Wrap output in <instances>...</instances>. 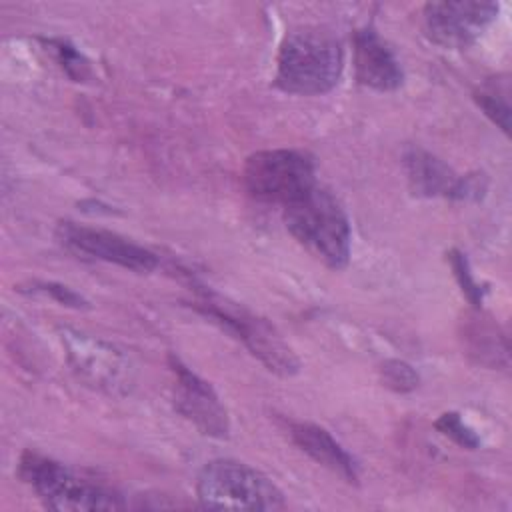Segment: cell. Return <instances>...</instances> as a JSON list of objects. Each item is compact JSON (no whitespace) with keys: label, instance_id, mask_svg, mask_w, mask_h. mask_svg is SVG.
<instances>
[{"label":"cell","instance_id":"6da1fadb","mask_svg":"<svg viewBox=\"0 0 512 512\" xmlns=\"http://www.w3.org/2000/svg\"><path fill=\"white\" fill-rule=\"evenodd\" d=\"M344 68L340 42L320 30H300L284 38L276 60V86L288 94L330 92Z\"/></svg>","mask_w":512,"mask_h":512},{"label":"cell","instance_id":"7a4b0ae2","mask_svg":"<svg viewBox=\"0 0 512 512\" xmlns=\"http://www.w3.org/2000/svg\"><path fill=\"white\" fill-rule=\"evenodd\" d=\"M288 232L328 268L340 270L350 260V222L326 188L314 186L300 200L284 206Z\"/></svg>","mask_w":512,"mask_h":512},{"label":"cell","instance_id":"3957f363","mask_svg":"<svg viewBox=\"0 0 512 512\" xmlns=\"http://www.w3.org/2000/svg\"><path fill=\"white\" fill-rule=\"evenodd\" d=\"M194 290L196 300L190 306L238 338L270 372L278 376H294L300 370V360L282 340L278 330L266 322V318L256 316L242 304L232 302L208 288L198 286Z\"/></svg>","mask_w":512,"mask_h":512},{"label":"cell","instance_id":"277c9868","mask_svg":"<svg viewBox=\"0 0 512 512\" xmlns=\"http://www.w3.org/2000/svg\"><path fill=\"white\" fill-rule=\"evenodd\" d=\"M18 476L50 510H120L118 492L78 476L74 470L34 450H26L18 462Z\"/></svg>","mask_w":512,"mask_h":512},{"label":"cell","instance_id":"5b68a950","mask_svg":"<svg viewBox=\"0 0 512 512\" xmlns=\"http://www.w3.org/2000/svg\"><path fill=\"white\" fill-rule=\"evenodd\" d=\"M196 496L210 510H282V490L260 470L230 458L210 460L198 474Z\"/></svg>","mask_w":512,"mask_h":512},{"label":"cell","instance_id":"8992f818","mask_svg":"<svg viewBox=\"0 0 512 512\" xmlns=\"http://www.w3.org/2000/svg\"><path fill=\"white\" fill-rule=\"evenodd\" d=\"M242 182L252 198L288 206L316 186L314 162L298 150H260L246 158Z\"/></svg>","mask_w":512,"mask_h":512},{"label":"cell","instance_id":"52a82bcc","mask_svg":"<svg viewBox=\"0 0 512 512\" xmlns=\"http://www.w3.org/2000/svg\"><path fill=\"white\" fill-rule=\"evenodd\" d=\"M62 344L72 370L90 386L110 394H126L134 384L132 362L114 344L70 328L62 330Z\"/></svg>","mask_w":512,"mask_h":512},{"label":"cell","instance_id":"ba28073f","mask_svg":"<svg viewBox=\"0 0 512 512\" xmlns=\"http://www.w3.org/2000/svg\"><path fill=\"white\" fill-rule=\"evenodd\" d=\"M56 236L68 250L76 254L104 260L126 270L152 272L158 266V256L152 250L110 230L82 226L66 220L56 226Z\"/></svg>","mask_w":512,"mask_h":512},{"label":"cell","instance_id":"9c48e42d","mask_svg":"<svg viewBox=\"0 0 512 512\" xmlns=\"http://www.w3.org/2000/svg\"><path fill=\"white\" fill-rule=\"evenodd\" d=\"M492 2H428L424 6L426 36L444 48H466L496 18Z\"/></svg>","mask_w":512,"mask_h":512},{"label":"cell","instance_id":"30bf717a","mask_svg":"<svg viewBox=\"0 0 512 512\" xmlns=\"http://www.w3.org/2000/svg\"><path fill=\"white\" fill-rule=\"evenodd\" d=\"M168 366L174 374V406L202 434L226 438L230 432L228 412L222 406L214 388L192 372L176 354L168 356Z\"/></svg>","mask_w":512,"mask_h":512},{"label":"cell","instance_id":"8fae6325","mask_svg":"<svg viewBox=\"0 0 512 512\" xmlns=\"http://www.w3.org/2000/svg\"><path fill=\"white\" fill-rule=\"evenodd\" d=\"M354 68L358 82L378 92H392L404 82L396 54L372 26L354 34Z\"/></svg>","mask_w":512,"mask_h":512},{"label":"cell","instance_id":"7c38bea8","mask_svg":"<svg viewBox=\"0 0 512 512\" xmlns=\"http://www.w3.org/2000/svg\"><path fill=\"white\" fill-rule=\"evenodd\" d=\"M286 430H288V436L292 438V442L304 454H308L314 462L336 472L350 484L358 482L360 472H358L356 460L326 428L312 424V422L288 420Z\"/></svg>","mask_w":512,"mask_h":512},{"label":"cell","instance_id":"4fadbf2b","mask_svg":"<svg viewBox=\"0 0 512 512\" xmlns=\"http://www.w3.org/2000/svg\"><path fill=\"white\" fill-rule=\"evenodd\" d=\"M402 164L406 170L408 186L414 196H420V198H436V196L452 198L454 196L460 176H456L452 168L432 152L418 146H410L404 152Z\"/></svg>","mask_w":512,"mask_h":512},{"label":"cell","instance_id":"5bb4252c","mask_svg":"<svg viewBox=\"0 0 512 512\" xmlns=\"http://www.w3.org/2000/svg\"><path fill=\"white\" fill-rule=\"evenodd\" d=\"M462 344L466 354L486 368H508V340L500 326L480 308L462 320Z\"/></svg>","mask_w":512,"mask_h":512},{"label":"cell","instance_id":"9a60e30c","mask_svg":"<svg viewBox=\"0 0 512 512\" xmlns=\"http://www.w3.org/2000/svg\"><path fill=\"white\" fill-rule=\"evenodd\" d=\"M510 86L504 78H490L474 90V102L478 108L504 132H510Z\"/></svg>","mask_w":512,"mask_h":512},{"label":"cell","instance_id":"2e32d148","mask_svg":"<svg viewBox=\"0 0 512 512\" xmlns=\"http://www.w3.org/2000/svg\"><path fill=\"white\" fill-rule=\"evenodd\" d=\"M446 256H448L450 268L454 272V278H456L462 294L468 298L472 308H480L482 300H484V288L474 280V274L470 270V262H468L466 254L454 248Z\"/></svg>","mask_w":512,"mask_h":512},{"label":"cell","instance_id":"e0dca14e","mask_svg":"<svg viewBox=\"0 0 512 512\" xmlns=\"http://www.w3.org/2000/svg\"><path fill=\"white\" fill-rule=\"evenodd\" d=\"M380 376H382L384 386L398 392V394H406V392L416 390V386L420 382L418 372L408 362L398 360V358L386 360L380 366Z\"/></svg>","mask_w":512,"mask_h":512},{"label":"cell","instance_id":"ac0fdd59","mask_svg":"<svg viewBox=\"0 0 512 512\" xmlns=\"http://www.w3.org/2000/svg\"><path fill=\"white\" fill-rule=\"evenodd\" d=\"M434 426L440 434L448 436L450 440H454L458 446H462L466 450H476L480 446L478 434L460 418L458 412L440 414V418L434 422Z\"/></svg>","mask_w":512,"mask_h":512},{"label":"cell","instance_id":"d6986e66","mask_svg":"<svg viewBox=\"0 0 512 512\" xmlns=\"http://www.w3.org/2000/svg\"><path fill=\"white\" fill-rule=\"evenodd\" d=\"M48 46L54 50L56 54V60L58 64L62 66V70L74 80V82H80L88 76L90 68H88V60L68 42L64 40H50Z\"/></svg>","mask_w":512,"mask_h":512},{"label":"cell","instance_id":"ffe728a7","mask_svg":"<svg viewBox=\"0 0 512 512\" xmlns=\"http://www.w3.org/2000/svg\"><path fill=\"white\" fill-rule=\"evenodd\" d=\"M20 292H28V294H44V296H50L52 300H56L58 304L62 306H68V308H90L88 300L84 296H80L78 292H74L72 288L64 286V284H58V282H30L28 288H20Z\"/></svg>","mask_w":512,"mask_h":512}]
</instances>
